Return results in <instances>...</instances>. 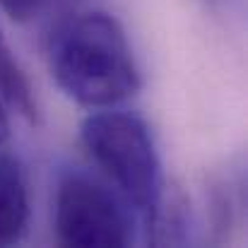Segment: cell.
Here are the masks:
<instances>
[{"label":"cell","mask_w":248,"mask_h":248,"mask_svg":"<svg viewBox=\"0 0 248 248\" xmlns=\"http://www.w3.org/2000/svg\"><path fill=\"white\" fill-rule=\"evenodd\" d=\"M10 138V118H7V101L0 94V145Z\"/></svg>","instance_id":"obj_7"},{"label":"cell","mask_w":248,"mask_h":248,"mask_svg":"<svg viewBox=\"0 0 248 248\" xmlns=\"http://www.w3.org/2000/svg\"><path fill=\"white\" fill-rule=\"evenodd\" d=\"M46 0H0V7L15 19V22H27L39 15Z\"/></svg>","instance_id":"obj_6"},{"label":"cell","mask_w":248,"mask_h":248,"mask_svg":"<svg viewBox=\"0 0 248 248\" xmlns=\"http://www.w3.org/2000/svg\"><path fill=\"white\" fill-rule=\"evenodd\" d=\"M56 84L87 108H111L140 89V70L121 22L101 10L68 19L48 48Z\"/></svg>","instance_id":"obj_1"},{"label":"cell","mask_w":248,"mask_h":248,"mask_svg":"<svg viewBox=\"0 0 248 248\" xmlns=\"http://www.w3.org/2000/svg\"><path fill=\"white\" fill-rule=\"evenodd\" d=\"M0 94L7 101L10 108H15L27 121H39V101L34 94V87L29 82L27 70L17 61L15 51L10 48L2 29H0Z\"/></svg>","instance_id":"obj_5"},{"label":"cell","mask_w":248,"mask_h":248,"mask_svg":"<svg viewBox=\"0 0 248 248\" xmlns=\"http://www.w3.org/2000/svg\"><path fill=\"white\" fill-rule=\"evenodd\" d=\"M29 188L24 169L12 155L0 152V244H17L29 227Z\"/></svg>","instance_id":"obj_4"},{"label":"cell","mask_w":248,"mask_h":248,"mask_svg":"<svg viewBox=\"0 0 248 248\" xmlns=\"http://www.w3.org/2000/svg\"><path fill=\"white\" fill-rule=\"evenodd\" d=\"M53 224L58 241L75 248H121L133 241L128 202L99 178L68 171L56 186Z\"/></svg>","instance_id":"obj_3"},{"label":"cell","mask_w":248,"mask_h":248,"mask_svg":"<svg viewBox=\"0 0 248 248\" xmlns=\"http://www.w3.org/2000/svg\"><path fill=\"white\" fill-rule=\"evenodd\" d=\"M80 138L92 162L150 227L164 193V178L147 123L135 113L106 108L84 118Z\"/></svg>","instance_id":"obj_2"}]
</instances>
